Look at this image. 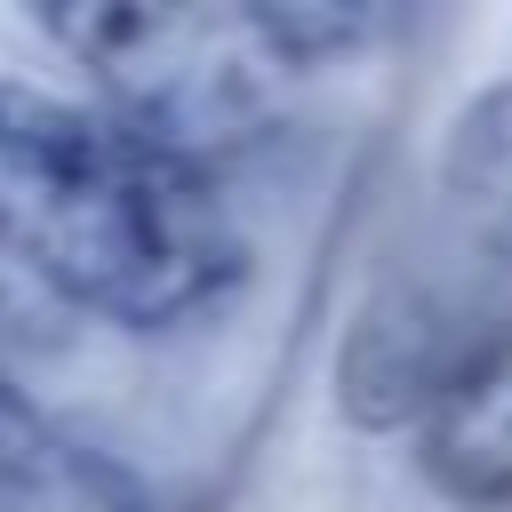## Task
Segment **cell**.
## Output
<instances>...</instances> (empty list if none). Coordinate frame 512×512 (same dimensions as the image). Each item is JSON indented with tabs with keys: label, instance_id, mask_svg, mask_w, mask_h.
I'll return each instance as SVG.
<instances>
[{
	"label": "cell",
	"instance_id": "6da1fadb",
	"mask_svg": "<svg viewBox=\"0 0 512 512\" xmlns=\"http://www.w3.org/2000/svg\"><path fill=\"white\" fill-rule=\"evenodd\" d=\"M0 256L112 328H184L248 272L208 168L32 80H0Z\"/></svg>",
	"mask_w": 512,
	"mask_h": 512
},
{
	"label": "cell",
	"instance_id": "7a4b0ae2",
	"mask_svg": "<svg viewBox=\"0 0 512 512\" xmlns=\"http://www.w3.org/2000/svg\"><path fill=\"white\" fill-rule=\"evenodd\" d=\"M40 32L88 72L104 120L136 128L144 144L192 168L248 152L296 80L288 56L264 40L256 8L80 0V8H40Z\"/></svg>",
	"mask_w": 512,
	"mask_h": 512
},
{
	"label": "cell",
	"instance_id": "3957f363",
	"mask_svg": "<svg viewBox=\"0 0 512 512\" xmlns=\"http://www.w3.org/2000/svg\"><path fill=\"white\" fill-rule=\"evenodd\" d=\"M400 272H416L472 328H496V304L512 288V80H488L448 120L432 176V232L424 248H408Z\"/></svg>",
	"mask_w": 512,
	"mask_h": 512
},
{
	"label": "cell",
	"instance_id": "277c9868",
	"mask_svg": "<svg viewBox=\"0 0 512 512\" xmlns=\"http://www.w3.org/2000/svg\"><path fill=\"white\" fill-rule=\"evenodd\" d=\"M504 328V320H496ZM496 328H472L456 304H440L416 272H384L368 288V304L344 328L336 352V408L360 432H400L432 408V392L464 368V352Z\"/></svg>",
	"mask_w": 512,
	"mask_h": 512
},
{
	"label": "cell",
	"instance_id": "5b68a950",
	"mask_svg": "<svg viewBox=\"0 0 512 512\" xmlns=\"http://www.w3.org/2000/svg\"><path fill=\"white\" fill-rule=\"evenodd\" d=\"M416 464L456 504H512V320L432 392L416 416Z\"/></svg>",
	"mask_w": 512,
	"mask_h": 512
},
{
	"label": "cell",
	"instance_id": "8992f818",
	"mask_svg": "<svg viewBox=\"0 0 512 512\" xmlns=\"http://www.w3.org/2000/svg\"><path fill=\"white\" fill-rule=\"evenodd\" d=\"M0 512H152V504L104 448L64 432L0 368Z\"/></svg>",
	"mask_w": 512,
	"mask_h": 512
}]
</instances>
